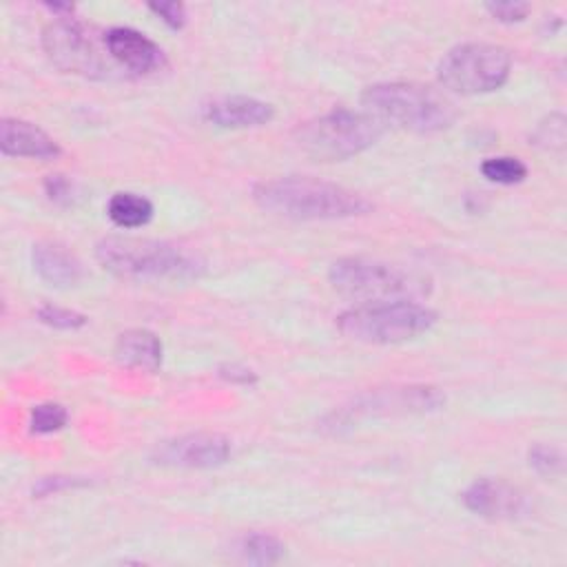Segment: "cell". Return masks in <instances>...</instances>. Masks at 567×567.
I'll use <instances>...</instances> for the list:
<instances>
[{"label":"cell","mask_w":567,"mask_h":567,"mask_svg":"<svg viewBox=\"0 0 567 567\" xmlns=\"http://www.w3.org/2000/svg\"><path fill=\"white\" fill-rule=\"evenodd\" d=\"M252 199L259 208L288 219H343L372 210L361 193L301 175L259 182L252 188Z\"/></svg>","instance_id":"cell-1"},{"label":"cell","mask_w":567,"mask_h":567,"mask_svg":"<svg viewBox=\"0 0 567 567\" xmlns=\"http://www.w3.org/2000/svg\"><path fill=\"white\" fill-rule=\"evenodd\" d=\"M95 257L120 279L128 281H193L206 272V261L177 244L140 237H106Z\"/></svg>","instance_id":"cell-2"},{"label":"cell","mask_w":567,"mask_h":567,"mask_svg":"<svg viewBox=\"0 0 567 567\" xmlns=\"http://www.w3.org/2000/svg\"><path fill=\"white\" fill-rule=\"evenodd\" d=\"M363 111L416 133L445 131L456 120L454 104L432 86L419 82H379L361 93Z\"/></svg>","instance_id":"cell-3"},{"label":"cell","mask_w":567,"mask_h":567,"mask_svg":"<svg viewBox=\"0 0 567 567\" xmlns=\"http://www.w3.org/2000/svg\"><path fill=\"white\" fill-rule=\"evenodd\" d=\"M328 279L343 297L368 303L414 301L432 290V281L423 272L370 257L337 259L328 270Z\"/></svg>","instance_id":"cell-4"},{"label":"cell","mask_w":567,"mask_h":567,"mask_svg":"<svg viewBox=\"0 0 567 567\" xmlns=\"http://www.w3.org/2000/svg\"><path fill=\"white\" fill-rule=\"evenodd\" d=\"M385 124L368 111L334 109L297 126L295 142L312 159L339 162L379 142Z\"/></svg>","instance_id":"cell-5"},{"label":"cell","mask_w":567,"mask_h":567,"mask_svg":"<svg viewBox=\"0 0 567 567\" xmlns=\"http://www.w3.org/2000/svg\"><path fill=\"white\" fill-rule=\"evenodd\" d=\"M436 323V312L416 301H377L354 306L337 317L343 337L359 343H403Z\"/></svg>","instance_id":"cell-6"},{"label":"cell","mask_w":567,"mask_h":567,"mask_svg":"<svg viewBox=\"0 0 567 567\" xmlns=\"http://www.w3.org/2000/svg\"><path fill=\"white\" fill-rule=\"evenodd\" d=\"M512 71L507 49L489 42L452 47L436 64V80L452 93L476 95L501 89Z\"/></svg>","instance_id":"cell-7"},{"label":"cell","mask_w":567,"mask_h":567,"mask_svg":"<svg viewBox=\"0 0 567 567\" xmlns=\"http://www.w3.org/2000/svg\"><path fill=\"white\" fill-rule=\"evenodd\" d=\"M445 403V396L439 388L432 385H401L372 390L357 396L350 405L341 408L328 419V427L339 432L354 421L379 419V416H403V414H423L439 410Z\"/></svg>","instance_id":"cell-8"},{"label":"cell","mask_w":567,"mask_h":567,"mask_svg":"<svg viewBox=\"0 0 567 567\" xmlns=\"http://www.w3.org/2000/svg\"><path fill=\"white\" fill-rule=\"evenodd\" d=\"M42 47L47 58L64 73L106 80L115 71L97 49L91 33L71 18H58L47 24L42 31Z\"/></svg>","instance_id":"cell-9"},{"label":"cell","mask_w":567,"mask_h":567,"mask_svg":"<svg viewBox=\"0 0 567 567\" xmlns=\"http://www.w3.org/2000/svg\"><path fill=\"white\" fill-rule=\"evenodd\" d=\"M230 456V441L215 432H190L155 445L151 458L166 467L210 470L219 467Z\"/></svg>","instance_id":"cell-10"},{"label":"cell","mask_w":567,"mask_h":567,"mask_svg":"<svg viewBox=\"0 0 567 567\" xmlns=\"http://www.w3.org/2000/svg\"><path fill=\"white\" fill-rule=\"evenodd\" d=\"M463 503L470 512L489 520H520L532 512L527 494L498 478L474 481L463 492Z\"/></svg>","instance_id":"cell-11"},{"label":"cell","mask_w":567,"mask_h":567,"mask_svg":"<svg viewBox=\"0 0 567 567\" xmlns=\"http://www.w3.org/2000/svg\"><path fill=\"white\" fill-rule=\"evenodd\" d=\"M109 58L131 73H153L164 64L162 49L131 27H113L104 33Z\"/></svg>","instance_id":"cell-12"},{"label":"cell","mask_w":567,"mask_h":567,"mask_svg":"<svg viewBox=\"0 0 567 567\" xmlns=\"http://www.w3.org/2000/svg\"><path fill=\"white\" fill-rule=\"evenodd\" d=\"M272 115V104L248 95H221L204 106V120L219 128H252L268 124Z\"/></svg>","instance_id":"cell-13"},{"label":"cell","mask_w":567,"mask_h":567,"mask_svg":"<svg viewBox=\"0 0 567 567\" xmlns=\"http://www.w3.org/2000/svg\"><path fill=\"white\" fill-rule=\"evenodd\" d=\"M0 148L11 157H33V159H51L60 155L58 142L35 126L33 122L4 117L0 124Z\"/></svg>","instance_id":"cell-14"},{"label":"cell","mask_w":567,"mask_h":567,"mask_svg":"<svg viewBox=\"0 0 567 567\" xmlns=\"http://www.w3.org/2000/svg\"><path fill=\"white\" fill-rule=\"evenodd\" d=\"M33 259V270L44 279L47 284L55 288H71L80 284L84 268L80 259L66 250L62 244L55 241H40L31 250Z\"/></svg>","instance_id":"cell-15"},{"label":"cell","mask_w":567,"mask_h":567,"mask_svg":"<svg viewBox=\"0 0 567 567\" xmlns=\"http://www.w3.org/2000/svg\"><path fill=\"white\" fill-rule=\"evenodd\" d=\"M115 359L126 368L155 372L162 365V341L144 328L126 330L115 341Z\"/></svg>","instance_id":"cell-16"},{"label":"cell","mask_w":567,"mask_h":567,"mask_svg":"<svg viewBox=\"0 0 567 567\" xmlns=\"http://www.w3.org/2000/svg\"><path fill=\"white\" fill-rule=\"evenodd\" d=\"M106 213L111 221L120 228H140L151 221L153 204L137 193H115L109 199Z\"/></svg>","instance_id":"cell-17"},{"label":"cell","mask_w":567,"mask_h":567,"mask_svg":"<svg viewBox=\"0 0 567 567\" xmlns=\"http://www.w3.org/2000/svg\"><path fill=\"white\" fill-rule=\"evenodd\" d=\"M237 549H239L241 558L248 560V563H255V565H272V563L281 560L286 547H284V543H281L277 536L255 532V534L241 536Z\"/></svg>","instance_id":"cell-18"},{"label":"cell","mask_w":567,"mask_h":567,"mask_svg":"<svg viewBox=\"0 0 567 567\" xmlns=\"http://www.w3.org/2000/svg\"><path fill=\"white\" fill-rule=\"evenodd\" d=\"M481 173L496 184H518L527 177V166L518 157L498 155V157H487L481 164Z\"/></svg>","instance_id":"cell-19"},{"label":"cell","mask_w":567,"mask_h":567,"mask_svg":"<svg viewBox=\"0 0 567 567\" xmlns=\"http://www.w3.org/2000/svg\"><path fill=\"white\" fill-rule=\"evenodd\" d=\"M69 412L60 403H40L29 414V430L33 434H51L66 425Z\"/></svg>","instance_id":"cell-20"},{"label":"cell","mask_w":567,"mask_h":567,"mask_svg":"<svg viewBox=\"0 0 567 567\" xmlns=\"http://www.w3.org/2000/svg\"><path fill=\"white\" fill-rule=\"evenodd\" d=\"M529 467L540 476H558L563 472V454L554 445L536 443L527 452Z\"/></svg>","instance_id":"cell-21"},{"label":"cell","mask_w":567,"mask_h":567,"mask_svg":"<svg viewBox=\"0 0 567 567\" xmlns=\"http://www.w3.org/2000/svg\"><path fill=\"white\" fill-rule=\"evenodd\" d=\"M38 319L51 328L58 330H75L82 328L86 323V317L82 312L69 310V308H60L53 303H44L38 308Z\"/></svg>","instance_id":"cell-22"},{"label":"cell","mask_w":567,"mask_h":567,"mask_svg":"<svg viewBox=\"0 0 567 567\" xmlns=\"http://www.w3.org/2000/svg\"><path fill=\"white\" fill-rule=\"evenodd\" d=\"M534 144L543 148H563L565 146V117L560 113H551L547 120L538 124L534 131Z\"/></svg>","instance_id":"cell-23"},{"label":"cell","mask_w":567,"mask_h":567,"mask_svg":"<svg viewBox=\"0 0 567 567\" xmlns=\"http://www.w3.org/2000/svg\"><path fill=\"white\" fill-rule=\"evenodd\" d=\"M485 9L492 18L501 20V22H520L527 18L529 13V4L527 2H485Z\"/></svg>","instance_id":"cell-24"},{"label":"cell","mask_w":567,"mask_h":567,"mask_svg":"<svg viewBox=\"0 0 567 567\" xmlns=\"http://www.w3.org/2000/svg\"><path fill=\"white\" fill-rule=\"evenodd\" d=\"M148 9L171 29H182L186 22V7L182 2H148Z\"/></svg>","instance_id":"cell-25"},{"label":"cell","mask_w":567,"mask_h":567,"mask_svg":"<svg viewBox=\"0 0 567 567\" xmlns=\"http://www.w3.org/2000/svg\"><path fill=\"white\" fill-rule=\"evenodd\" d=\"M44 190L58 204H66L71 199V184L62 175H49L44 182Z\"/></svg>","instance_id":"cell-26"},{"label":"cell","mask_w":567,"mask_h":567,"mask_svg":"<svg viewBox=\"0 0 567 567\" xmlns=\"http://www.w3.org/2000/svg\"><path fill=\"white\" fill-rule=\"evenodd\" d=\"M219 377L226 379V381H230V383H244V385L257 381V374H255L250 368H244V365H237V363H233V365H221V368H219Z\"/></svg>","instance_id":"cell-27"},{"label":"cell","mask_w":567,"mask_h":567,"mask_svg":"<svg viewBox=\"0 0 567 567\" xmlns=\"http://www.w3.org/2000/svg\"><path fill=\"white\" fill-rule=\"evenodd\" d=\"M75 481L69 478V476H47L42 478L35 487H33V494L38 496H44V494H51V492H58L62 487H73Z\"/></svg>","instance_id":"cell-28"}]
</instances>
